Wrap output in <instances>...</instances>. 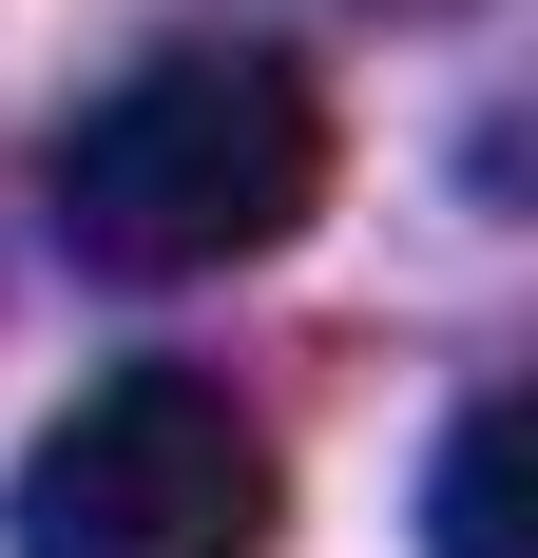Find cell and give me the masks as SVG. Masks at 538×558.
<instances>
[{
  "instance_id": "6da1fadb",
  "label": "cell",
  "mask_w": 538,
  "mask_h": 558,
  "mask_svg": "<svg viewBox=\"0 0 538 558\" xmlns=\"http://www.w3.org/2000/svg\"><path fill=\"white\" fill-rule=\"evenodd\" d=\"M327 77L269 39H155L135 77H97V97L58 116V251L115 289H193V270H250V251H289V231L327 213Z\"/></svg>"
},
{
  "instance_id": "7a4b0ae2",
  "label": "cell",
  "mask_w": 538,
  "mask_h": 558,
  "mask_svg": "<svg viewBox=\"0 0 538 558\" xmlns=\"http://www.w3.org/2000/svg\"><path fill=\"white\" fill-rule=\"evenodd\" d=\"M20 558H269L289 520V462L212 366H97L20 444Z\"/></svg>"
},
{
  "instance_id": "3957f363",
  "label": "cell",
  "mask_w": 538,
  "mask_h": 558,
  "mask_svg": "<svg viewBox=\"0 0 538 558\" xmlns=\"http://www.w3.org/2000/svg\"><path fill=\"white\" fill-rule=\"evenodd\" d=\"M424 539H442V558H538V539H519V386H481L462 424H442V482H424Z\"/></svg>"
}]
</instances>
